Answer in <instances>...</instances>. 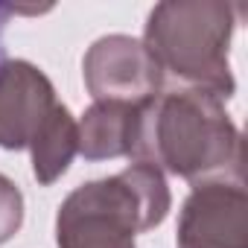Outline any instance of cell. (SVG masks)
Masks as SVG:
<instances>
[{
    "label": "cell",
    "instance_id": "cell-1",
    "mask_svg": "<svg viewBox=\"0 0 248 248\" xmlns=\"http://www.w3.org/2000/svg\"><path fill=\"white\" fill-rule=\"evenodd\" d=\"M129 158L190 184L242 178V135L219 96L175 85L140 105Z\"/></svg>",
    "mask_w": 248,
    "mask_h": 248
},
{
    "label": "cell",
    "instance_id": "cell-2",
    "mask_svg": "<svg viewBox=\"0 0 248 248\" xmlns=\"http://www.w3.org/2000/svg\"><path fill=\"white\" fill-rule=\"evenodd\" d=\"M172 207L164 172L129 164L117 175L79 184L59 204V248H135L138 233L155 231Z\"/></svg>",
    "mask_w": 248,
    "mask_h": 248
},
{
    "label": "cell",
    "instance_id": "cell-3",
    "mask_svg": "<svg viewBox=\"0 0 248 248\" xmlns=\"http://www.w3.org/2000/svg\"><path fill=\"white\" fill-rule=\"evenodd\" d=\"M239 6L225 0H164L143 30V44L178 85L207 91L222 102L233 96L236 79L231 70V38Z\"/></svg>",
    "mask_w": 248,
    "mask_h": 248
},
{
    "label": "cell",
    "instance_id": "cell-4",
    "mask_svg": "<svg viewBox=\"0 0 248 248\" xmlns=\"http://www.w3.org/2000/svg\"><path fill=\"white\" fill-rule=\"evenodd\" d=\"M82 76L93 102L143 105L164 91V70L132 35L96 38L82 59Z\"/></svg>",
    "mask_w": 248,
    "mask_h": 248
},
{
    "label": "cell",
    "instance_id": "cell-5",
    "mask_svg": "<svg viewBox=\"0 0 248 248\" xmlns=\"http://www.w3.org/2000/svg\"><path fill=\"white\" fill-rule=\"evenodd\" d=\"M175 248H248V193L242 178L193 184L181 204Z\"/></svg>",
    "mask_w": 248,
    "mask_h": 248
},
{
    "label": "cell",
    "instance_id": "cell-6",
    "mask_svg": "<svg viewBox=\"0 0 248 248\" xmlns=\"http://www.w3.org/2000/svg\"><path fill=\"white\" fill-rule=\"evenodd\" d=\"M53 82L27 59H3L0 64V149L21 152L41 135L59 108Z\"/></svg>",
    "mask_w": 248,
    "mask_h": 248
},
{
    "label": "cell",
    "instance_id": "cell-7",
    "mask_svg": "<svg viewBox=\"0 0 248 248\" xmlns=\"http://www.w3.org/2000/svg\"><path fill=\"white\" fill-rule=\"evenodd\" d=\"M140 105L123 102H93L79 123V155L85 161H114L129 158L135 146Z\"/></svg>",
    "mask_w": 248,
    "mask_h": 248
},
{
    "label": "cell",
    "instance_id": "cell-8",
    "mask_svg": "<svg viewBox=\"0 0 248 248\" xmlns=\"http://www.w3.org/2000/svg\"><path fill=\"white\" fill-rule=\"evenodd\" d=\"M30 152H32V175L41 187L56 184L70 170L73 158L79 155V123L64 102L47 120L41 135L30 143Z\"/></svg>",
    "mask_w": 248,
    "mask_h": 248
},
{
    "label": "cell",
    "instance_id": "cell-9",
    "mask_svg": "<svg viewBox=\"0 0 248 248\" xmlns=\"http://www.w3.org/2000/svg\"><path fill=\"white\" fill-rule=\"evenodd\" d=\"M24 225V193L21 187L0 172V245L9 242Z\"/></svg>",
    "mask_w": 248,
    "mask_h": 248
},
{
    "label": "cell",
    "instance_id": "cell-10",
    "mask_svg": "<svg viewBox=\"0 0 248 248\" xmlns=\"http://www.w3.org/2000/svg\"><path fill=\"white\" fill-rule=\"evenodd\" d=\"M18 15L21 9H12V6H0V32H3V24H6V15ZM0 64H3V47H0Z\"/></svg>",
    "mask_w": 248,
    "mask_h": 248
}]
</instances>
